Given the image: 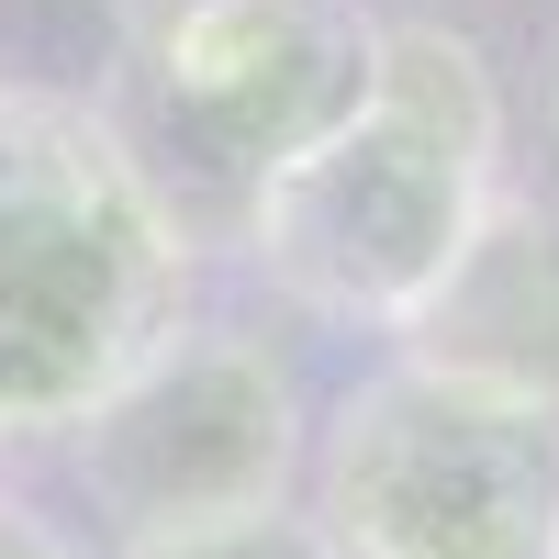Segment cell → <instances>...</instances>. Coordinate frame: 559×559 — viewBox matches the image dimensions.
<instances>
[{"label":"cell","instance_id":"7","mask_svg":"<svg viewBox=\"0 0 559 559\" xmlns=\"http://www.w3.org/2000/svg\"><path fill=\"white\" fill-rule=\"evenodd\" d=\"M123 559H336V537L313 526V503H258V515H224L191 537H146Z\"/></svg>","mask_w":559,"mask_h":559},{"label":"cell","instance_id":"10","mask_svg":"<svg viewBox=\"0 0 559 559\" xmlns=\"http://www.w3.org/2000/svg\"><path fill=\"white\" fill-rule=\"evenodd\" d=\"M548 134H559V79H548Z\"/></svg>","mask_w":559,"mask_h":559},{"label":"cell","instance_id":"6","mask_svg":"<svg viewBox=\"0 0 559 559\" xmlns=\"http://www.w3.org/2000/svg\"><path fill=\"white\" fill-rule=\"evenodd\" d=\"M392 358L437 369V381H459V392L559 414V202L492 179V202L471 213V236L448 247V269L392 324Z\"/></svg>","mask_w":559,"mask_h":559},{"label":"cell","instance_id":"1","mask_svg":"<svg viewBox=\"0 0 559 559\" xmlns=\"http://www.w3.org/2000/svg\"><path fill=\"white\" fill-rule=\"evenodd\" d=\"M492 168H503V90L481 45L459 23H381L369 102L247 191L236 213L247 269L313 324L392 336L414 292L448 269V247L471 236V213L492 202Z\"/></svg>","mask_w":559,"mask_h":559},{"label":"cell","instance_id":"5","mask_svg":"<svg viewBox=\"0 0 559 559\" xmlns=\"http://www.w3.org/2000/svg\"><path fill=\"white\" fill-rule=\"evenodd\" d=\"M123 68L157 123L134 134L157 191L179 202V179H191V191H224L247 213L269 168H292L369 102L381 12L369 0H224V12H191L146 45H123Z\"/></svg>","mask_w":559,"mask_h":559},{"label":"cell","instance_id":"2","mask_svg":"<svg viewBox=\"0 0 559 559\" xmlns=\"http://www.w3.org/2000/svg\"><path fill=\"white\" fill-rule=\"evenodd\" d=\"M191 313V213L90 102L0 79V437H57Z\"/></svg>","mask_w":559,"mask_h":559},{"label":"cell","instance_id":"3","mask_svg":"<svg viewBox=\"0 0 559 559\" xmlns=\"http://www.w3.org/2000/svg\"><path fill=\"white\" fill-rule=\"evenodd\" d=\"M302 471L336 559H559V414L414 358L336 392Z\"/></svg>","mask_w":559,"mask_h":559},{"label":"cell","instance_id":"8","mask_svg":"<svg viewBox=\"0 0 559 559\" xmlns=\"http://www.w3.org/2000/svg\"><path fill=\"white\" fill-rule=\"evenodd\" d=\"M0 559H90L57 515H34V503H0Z\"/></svg>","mask_w":559,"mask_h":559},{"label":"cell","instance_id":"4","mask_svg":"<svg viewBox=\"0 0 559 559\" xmlns=\"http://www.w3.org/2000/svg\"><path fill=\"white\" fill-rule=\"evenodd\" d=\"M68 481L102 515L112 548L146 537H191L224 515H258V503H292L302 481V381L258 324H191L123 369L112 392H90L68 426Z\"/></svg>","mask_w":559,"mask_h":559},{"label":"cell","instance_id":"9","mask_svg":"<svg viewBox=\"0 0 559 559\" xmlns=\"http://www.w3.org/2000/svg\"><path fill=\"white\" fill-rule=\"evenodd\" d=\"M191 12H224V0H102V23H112L123 45H146V34H168V23H191Z\"/></svg>","mask_w":559,"mask_h":559}]
</instances>
